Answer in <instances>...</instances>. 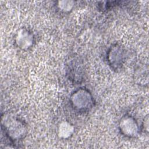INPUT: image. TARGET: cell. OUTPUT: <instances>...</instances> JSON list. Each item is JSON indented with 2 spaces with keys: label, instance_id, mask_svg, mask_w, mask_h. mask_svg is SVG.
Returning a JSON list of instances; mask_svg holds the SVG:
<instances>
[{
  "label": "cell",
  "instance_id": "1",
  "mask_svg": "<svg viewBox=\"0 0 149 149\" xmlns=\"http://www.w3.org/2000/svg\"><path fill=\"white\" fill-rule=\"evenodd\" d=\"M2 127L9 139L18 140L23 137L26 132L23 122L17 118L7 115L2 117Z\"/></svg>",
  "mask_w": 149,
  "mask_h": 149
},
{
  "label": "cell",
  "instance_id": "2",
  "mask_svg": "<svg viewBox=\"0 0 149 149\" xmlns=\"http://www.w3.org/2000/svg\"><path fill=\"white\" fill-rule=\"evenodd\" d=\"M70 102L74 109L84 112L92 107L93 100L91 93L87 89L79 88L72 94Z\"/></svg>",
  "mask_w": 149,
  "mask_h": 149
},
{
  "label": "cell",
  "instance_id": "3",
  "mask_svg": "<svg viewBox=\"0 0 149 149\" xmlns=\"http://www.w3.org/2000/svg\"><path fill=\"white\" fill-rule=\"evenodd\" d=\"M119 128L123 135L129 137L136 136L139 131L137 121L131 116L122 117L119 123Z\"/></svg>",
  "mask_w": 149,
  "mask_h": 149
},
{
  "label": "cell",
  "instance_id": "4",
  "mask_svg": "<svg viewBox=\"0 0 149 149\" xmlns=\"http://www.w3.org/2000/svg\"><path fill=\"white\" fill-rule=\"evenodd\" d=\"M16 43L17 45L22 49L30 48L34 42L33 34L27 29L20 30L16 37Z\"/></svg>",
  "mask_w": 149,
  "mask_h": 149
},
{
  "label": "cell",
  "instance_id": "5",
  "mask_svg": "<svg viewBox=\"0 0 149 149\" xmlns=\"http://www.w3.org/2000/svg\"><path fill=\"white\" fill-rule=\"evenodd\" d=\"M108 59L112 67L117 68L121 66L123 61V54L122 49L116 45L111 47L108 52Z\"/></svg>",
  "mask_w": 149,
  "mask_h": 149
},
{
  "label": "cell",
  "instance_id": "6",
  "mask_svg": "<svg viewBox=\"0 0 149 149\" xmlns=\"http://www.w3.org/2000/svg\"><path fill=\"white\" fill-rule=\"evenodd\" d=\"M73 126L68 122H61L58 127V135L61 138L66 139L69 137L73 133Z\"/></svg>",
  "mask_w": 149,
  "mask_h": 149
},
{
  "label": "cell",
  "instance_id": "7",
  "mask_svg": "<svg viewBox=\"0 0 149 149\" xmlns=\"http://www.w3.org/2000/svg\"><path fill=\"white\" fill-rule=\"evenodd\" d=\"M74 5V2L71 1H62L58 2V7L59 9L64 12L70 11Z\"/></svg>",
  "mask_w": 149,
  "mask_h": 149
}]
</instances>
